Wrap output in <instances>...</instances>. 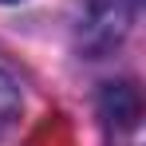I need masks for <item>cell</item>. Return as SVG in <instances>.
Here are the masks:
<instances>
[{"label": "cell", "instance_id": "obj_1", "mask_svg": "<svg viewBox=\"0 0 146 146\" xmlns=\"http://www.w3.org/2000/svg\"><path fill=\"white\" fill-rule=\"evenodd\" d=\"M99 107H103V119L119 130H130L142 115V99H138L134 83H107L99 95Z\"/></svg>", "mask_w": 146, "mask_h": 146}, {"label": "cell", "instance_id": "obj_2", "mask_svg": "<svg viewBox=\"0 0 146 146\" xmlns=\"http://www.w3.org/2000/svg\"><path fill=\"white\" fill-rule=\"evenodd\" d=\"M16 111H20V95H16L12 79H8V75H0V134L8 130V122L16 119Z\"/></svg>", "mask_w": 146, "mask_h": 146}, {"label": "cell", "instance_id": "obj_3", "mask_svg": "<svg viewBox=\"0 0 146 146\" xmlns=\"http://www.w3.org/2000/svg\"><path fill=\"white\" fill-rule=\"evenodd\" d=\"M0 4H16V0H0Z\"/></svg>", "mask_w": 146, "mask_h": 146}]
</instances>
